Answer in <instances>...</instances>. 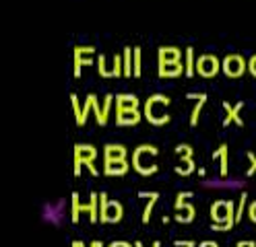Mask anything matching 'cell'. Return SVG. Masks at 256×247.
<instances>
[{
	"instance_id": "1",
	"label": "cell",
	"mask_w": 256,
	"mask_h": 247,
	"mask_svg": "<svg viewBox=\"0 0 256 247\" xmlns=\"http://www.w3.org/2000/svg\"><path fill=\"white\" fill-rule=\"evenodd\" d=\"M172 103V99L166 93H153L145 99L142 103V118H145L151 126H164L170 124L172 115L168 113V107Z\"/></svg>"
},
{
	"instance_id": "2",
	"label": "cell",
	"mask_w": 256,
	"mask_h": 247,
	"mask_svg": "<svg viewBox=\"0 0 256 247\" xmlns=\"http://www.w3.org/2000/svg\"><path fill=\"white\" fill-rule=\"evenodd\" d=\"M157 155H159V148L155 144H138L132 151V169L142 177L157 173L159 171V165L155 161Z\"/></svg>"
},
{
	"instance_id": "3",
	"label": "cell",
	"mask_w": 256,
	"mask_h": 247,
	"mask_svg": "<svg viewBox=\"0 0 256 247\" xmlns=\"http://www.w3.org/2000/svg\"><path fill=\"white\" fill-rule=\"evenodd\" d=\"M211 231H232L236 225V202L215 200L211 204Z\"/></svg>"
},
{
	"instance_id": "4",
	"label": "cell",
	"mask_w": 256,
	"mask_h": 247,
	"mask_svg": "<svg viewBox=\"0 0 256 247\" xmlns=\"http://www.w3.org/2000/svg\"><path fill=\"white\" fill-rule=\"evenodd\" d=\"M124 217V206L118 200H110L108 194H100V223H120Z\"/></svg>"
},
{
	"instance_id": "5",
	"label": "cell",
	"mask_w": 256,
	"mask_h": 247,
	"mask_svg": "<svg viewBox=\"0 0 256 247\" xmlns=\"http://www.w3.org/2000/svg\"><path fill=\"white\" fill-rule=\"evenodd\" d=\"M221 70V60L215 54H198L196 58V74L202 78H213Z\"/></svg>"
},
{
	"instance_id": "6",
	"label": "cell",
	"mask_w": 256,
	"mask_h": 247,
	"mask_svg": "<svg viewBox=\"0 0 256 247\" xmlns=\"http://www.w3.org/2000/svg\"><path fill=\"white\" fill-rule=\"evenodd\" d=\"M246 68H248V62L244 60V56H240V54H228L221 60V70L226 72L230 78L242 76L246 72Z\"/></svg>"
},
{
	"instance_id": "7",
	"label": "cell",
	"mask_w": 256,
	"mask_h": 247,
	"mask_svg": "<svg viewBox=\"0 0 256 247\" xmlns=\"http://www.w3.org/2000/svg\"><path fill=\"white\" fill-rule=\"evenodd\" d=\"M89 111H93V113H95V120H98V124H100V126H104V107L100 105V99H98V95H95V93H89V95L85 97V103H83V120H81V126H85Z\"/></svg>"
},
{
	"instance_id": "8",
	"label": "cell",
	"mask_w": 256,
	"mask_h": 247,
	"mask_svg": "<svg viewBox=\"0 0 256 247\" xmlns=\"http://www.w3.org/2000/svg\"><path fill=\"white\" fill-rule=\"evenodd\" d=\"M128 148L120 142H110L104 146V163H116V161H126Z\"/></svg>"
},
{
	"instance_id": "9",
	"label": "cell",
	"mask_w": 256,
	"mask_h": 247,
	"mask_svg": "<svg viewBox=\"0 0 256 247\" xmlns=\"http://www.w3.org/2000/svg\"><path fill=\"white\" fill-rule=\"evenodd\" d=\"M100 157V151L95 148L93 144H85V142H78L74 144V163H89V161H95Z\"/></svg>"
},
{
	"instance_id": "10",
	"label": "cell",
	"mask_w": 256,
	"mask_h": 247,
	"mask_svg": "<svg viewBox=\"0 0 256 247\" xmlns=\"http://www.w3.org/2000/svg\"><path fill=\"white\" fill-rule=\"evenodd\" d=\"M182 60V49L176 45H162L157 47V64H170V62H180Z\"/></svg>"
},
{
	"instance_id": "11",
	"label": "cell",
	"mask_w": 256,
	"mask_h": 247,
	"mask_svg": "<svg viewBox=\"0 0 256 247\" xmlns=\"http://www.w3.org/2000/svg\"><path fill=\"white\" fill-rule=\"evenodd\" d=\"M142 120L140 109H116V124L118 126H136Z\"/></svg>"
},
{
	"instance_id": "12",
	"label": "cell",
	"mask_w": 256,
	"mask_h": 247,
	"mask_svg": "<svg viewBox=\"0 0 256 247\" xmlns=\"http://www.w3.org/2000/svg\"><path fill=\"white\" fill-rule=\"evenodd\" d=\"M157 74L162 78H176L180 74H186L184 62H170V64H157Z\"/></svg>"
},
{
	"instance_id": "13",
	"label": "cell",
	"mask_w": 256,
	"mask_h": 247,
	"mask_svg": "<svg viewBox=\"0 0 256 247\" xmlns=\"http://www.w3.org/2000/svg\"><path fill=\"white\" fill-rule=\"evenodd\" d=\"M211 157H213V161L217 159V161L221 163V165H219V173H221L223 177H226V175H228V171H230V159H228V157H230V146H228L226 142L219 144V146L215 148V151H213V155H211Z\"/></svg>"
},
{
	"instance_id": "14",
	"label": "cell",
	"mask_w": 256,
	"mask_h": 247,
	"mask_svg": "<svg viewBox=\"0 0 256 247\" xmlns=\"http://www.w3.org/2000/svg\"><path fill=\"white\" fill-rule=\"evenodd\" d=\"M223 107H226V111H228L226 120H223V126H230L232 122H236L238 126H244V120L240 118V109L244 107V101H238L236 105H232L230 101H223Z\"/></svg>"
},
{
	"instance_id": "15",
	"label": "cell",
	"mask_w": 256,
	"mask_h": 247,
	"mask_svg": "<svg viewBox=\"0 0 256 247\" xmlns=\"http://www.w3.org/2000/svg\"><path fill=\"white\" fill-rule=\"evenodd\" d=\"M98 204H100V194L91 192L89 194V202H83V206H81V210L89 214V219H91L93 225L100 221V208H98Z\"/></svg>"
},
{
	"instance_id": "16",
	"label": "cell",
	"mask_w": 256,
	"mask_h": 247,
	"mask_svg": "<svg viewBox=\"0 0 256 247\" xmlns=\"http://www.w3.org/2000/svg\"><path fill=\"white\" fill-rule=\"evenodd\" d=\"M140 99L134 93H118L116 95V109H138Z\"/></svg>"
},
{
	"instance_id": "17",
	"label": "cell",
	"mask_w": 256,
	"mask_h": 247,
	"mask_svg": "<svg viewBox=\"0 0 256 247\" xmlns=\"http://www.w3.org/2000/svg\"><path fill=\"white\" fill-rule=\"evenodd\" d=\"M130 165L128 161H116V163H104V173L110 177H120L130 171Z\"/></svg>"
},
{
	"instance_id": "18",
	"label": "cell",
	"mask_w": 256,
	"mask_h": 247,
	"mask_svg": "<svg viewBox=\"0 0 256 247\" xmlns=\"http://www.w3.org/2000/svg\"><path fill=\"white\" fill-rule=\"evenodd\" d=\"M194 217H196V208H194V204H190V202H184L180 208H178V214H176V221L178 223H192L194 221Z\"/></svg>"
},
{
	"instance_id": "19",
	"label": "cell",
	"mask_w": 256,
	"mask_h": 247,
	"mask_svg": "<svg viewBox=\"0 0 256 247\" xmlns=\"http://www.w3.org/2000/svg\"><path fill=\"white\" fill-rule=\"evenodd\" d=\"M184 66H186V76L196 74V52H194L192 45H188L184 49Z\"/></svg>"
},
{
	"instance_id": "20",
	"label": "cell",
	"mask_w": 256,
	"mask_h": 247,
	"mask_svg": "<svg viewBox=\"0 0 256 247\" xmlns=\"http://www.w3.org/2000/svg\"><path fill=\"white\" fill-rule=\"evenodd\" d=\"M95 64H98L100 76H104V78H114V76H116V72H114V62H112V66H108L106 54H98V58H95Z\"/></svg>"
},
{
	"instance_id": "21",
	"label": "cell",
	"mask_w": 256,
	"mask_h": 247,
	"mask_svg": "<svg viewBox=\"0 0 256 247\" xmlns=\"http://www.w3.org/2000/svg\"><path fill=\"white\" fill-rule=\"evenodd\" d=\"M132 47L130 45H126L122 49V64H124V76H134V62H132Z\"/></svg>"
},
{
	"instance_id": "22",
	"label": "cell",
	"mask_w": 256,
	"mask_h": 247,
	"mask_svg": "<svg viewBox=\"0 0 256 247\" xmlns=\"http://www.w3.org/2000/svg\"><path fill=\"white\" fill-rule=\"evenodd\" d=\"M194 169H196V165H194V161H192V157H180V163L174 167V171L178 173V175H190V173H194Z\"/></svg>"
},
{
	"instance_id": "23",
	"label": "cell",
	"mask_w": 256,
	"mask_h": 247,
	"mask_svg": "<svg viewBox=\"0 0 256 247\" xmlns=\"http://www.w3.org/2000/svg\"><path fill=\"white\" fill-rule=\"evenodd\" d=\"M70 204H72V208H70V221L72 223H78V217H81V206H83V202H81V196H78L76 192H72V196H70Z\"/></svg>"
},
{
	"instance_id": "24",
	"label": "cell",
	"mask_w": 256,
	"mask_h": 247,
	"mask_svg": "<svg viewBox=\"0 0 256 247\" xmlns=\"http://www.w3.org/2000/svg\"><path fill=\"white\" fill-rule=\"evenodd\" d=\"M206 103V93H200V99L194 103V107H192V113H190V126H196L198 124V118H200V111Z\"/></svg>"
},
{
	"instance_id": "25",
	"label": "cell",
	"mask_w": 256,
	"mask_h": 247,
	"mask_svg": "<svg viewBox=\"0 0 256 247\" xmlns=\"http://www.w3.org/2000/svg\"><path fill=\"white\" fill-rule=\"evenodd\" d=\"M157 198H159V192H153V196L149 198V202H147V206H145V210H142V223H149L151 221V212H153V208H155V204H157Z\"/></svg>"
},
{
	"instance_id": "26",
	"label": "cell",
	"mask_w": 256,
	"mask_h": 247,
	"mask_svg": "<svg viewBox=\"0 0 256 247\" xmlns=\"http://www.w3.org/2000/svg\"><path fill=\"white\" fill-rule=\"evenodd\" d=\"M132 52H134V56H132V62H134V76L138 78V76L142 74V49H140V45H134Z\"/></svg>"
},
{
	"instance_id": "27",
	"label": "cell",
	"mask_w": 256,
	"mask_h": 247,
	"mask_svg": "<svg viewBox=\"0 0 256 247\" xmlns=\"http://www.w3.org/2000/svg\"><path fill=\"white\" fill-rule=\"evenodd\" d=\"M246 202H248V192H242V194H240L238 206H236V223H240V221H242L244 212H246Z\"/></svg>"
},
{
	"instance_id": "28",
	"label": "cell",
	"mask_w": 256,
	"mask_h": 247,
	"mask_svg": "<svg viewBox=\"0 0 256 247\" xmlns=\"http://www.w3.org/2000/svg\"><path fill=\"white\" fill-rule=\"evenodd\" d=\"M114 95L112 93H106V97H104V101H102V107H104V126L108 124V118H110V109H112V103H114Z\"/></svg>"
},
{
	"instance_id": "29",
	"label": "cell",
	"mask_w": 256,
	"mask_h": 247,
	"mask_svg": "<svg viewBox=\"0 0 256 247\" xmlns=\"http://www.w3.org/2000/svg\"><path fill=\"white\" fill-rule=\"evenodd\" d=\"M70 101H72V109H74V115H76V126H81V120H83V107H81V101L78 97L72 93L70 95Z\"/></svg>"
},
{
	"instance_id": "30",
	"label": "cell",
	"mask_w": 256,
	"mask_h": 247,
	"mask_svg": "<svg viewBox=\"0 0 256 247\" xmlns=\"http://www.w3.org/2000/svg\"><path fill=\"white\" fill-rule=\"evenodd\" d=\"M176 155H180V157H192L194 155V148H192L190 144H186V142H180V144H176Z\"/></svg>"
},
{
	"instance_id": "31",
	"label": "cell",
	"mask_w": 256,
	"mask_h": 247,
	"mask_svg": "<svg viewBox=\"0 0 256 247\" xmlns=\"http://www.w3.org/2000/svg\"><path fill=\"white\" fill-rule=\"evenodd\" d=\"M192 196H194V194H192V192H178V194H176V202H174V208L176 210H178L186 200H188V198H192Z\"/></svg>"
},
{
	"instance_id": "32",
	"label": "cell",
	"mask_w": 256,
	"mask_h": 247,
	"mask_svg": "<svg viewBox=\"0 0 256 247\" xmlns=\"http://www.w3.org/2000/svg\"><path fill=\"white\" fill-rule=\"evenodd\" d=\"M246 157H248V161H250V167H248L246 175H252V173H256V155H254L252 151H248Z\"/></svg>"
},
{
	"instance_id": "33",
	"label": "cell",
	"mask_w": 256,
	"mask_h": 247,
	"mask_svg": "<svg viewBox=\"0 0 256 247\" xmlns=\"http://www.w3.org/2000/svg\"><path fill=\"white\" fill-rule=\"evenodd\" d=\"M248 72H250L252 76H256V54H252V56L248 58Z\"/></svg>"
},
{
	"instance_id": "34",
	"label": "cell",
	"mask_w": 256,
	"mask_h": 247,
	"mask_svg": "<svg viewBox=\"0 0 256 247\" xmlns=\"http://www.w3.org/2000/svg\"><path fill=\"white\" fill-rule=\"evenodd\" d=\"M248 219L252 221V223H256V200L250 204V208H248Z\"/></svg>"
},
{
	"instance_id": "35",
	"label": "cell",
	"mask_w": 256,
	"mask_h": 247,
	"mask_svg": "<svg viewBox=\"0 0 256 247\" xmlns=\"http://www.w3.org/2000/svg\"><path fill=\"white\" fill-rule=\"evenodd\" d=\"M85 167H87V169L91 171V175H95V177L100 175V169L95 167V161H89V163H85Z\"/></svg>"
},
{
	"instance_id": "36",
	"label": "cell",
	"mask_w": 256,
	"mask_h": 247,
	"mask_svg": "<svg viewBox=\"0 0 256 247\" xmlns=\"http://www.w3.org/2000/svg\"><path fill=\"white\" fill-rule=\"evenodd\" d=\"M108 247H134V245L128 243V241H112Z\"/></svg>"
},
{
	"instance_id": "37",
	"label": "cell",
	"mask_w": 256,
	"mask_h": 247,
	"mask_svg": "<svg viewBox=\"0 0 256 247\" xmlns=\"http://www.w3.org/2000/svg\"><path fill=\"white\" fill-rule=\"evenodd\" d=\"M198 247H219V243L217 241H200Z\"/></svg>"
},
{
	"instance_id": "38",
	"label": "cell",
	"mask_w": 256,
	"mask_h": 247,
	"mask_svg": "<svg viewBox=\"0 0 256 247\" xmlns=\"http://www.w3.org/2000/svg\"><path fill=\"white\" fill-rule=\"evenodd\" d=\"M236 247H248V241H240Z\"/></svg>"
},
{
	"instance_id": "39",
	"label": "cell",
	"mask_w": 256,
	"mask_h": 247,
	"mask_svg": "<svg viewBox=\"0 0 256 247\" xmlns=\"http://www.w3.org/2000/svg\"><path fill=\"white\" fill-rule=\"evenodd\" d=\"M95 247H106V245H104L102 241H98V239H95Z\"/></svg>"
},
{
	"instance_id": "40",
	"label": "cell",
	"mask_w": 256,
	"mask_h": 247,
	"mask_svg": "<svg viewBox=\"0 0 256 247\" xmlns=\"http://www.w3.org/2000/svg\"><path fill=\"white\" fill-rule=\"evenodd\" d=\"M72 247H81V241H72Z\"/></svg>"
},
{
	"instance_id": "41",
	"label": "cell",
	"mask_w": 256,
	"mask_h": 247,
	"mask_svg": "<svg viewBox=\"0 0 256 247\" xmlns=\"http://www.w3.org/2000/svg\"><path fill=\"white\" fill-rule=\"evenodd\" d=\"M134 247H145V245H142L140 241H134Z\"/></svg>"
},
{
	"instance_id": "42",
	"label": "cell",
	"mask_w": 256,
	"mask_h": 247,
	"mask_svg": "<svg viewBox=\"0 0 256 247\" xmlns=\"http://www.w3.org/2000/svg\"><path fill=\"white\" fill-rule=\"evenodd\" d=\"M151 247H162V243H159V241H155V243H153Z\"/></svg>"
},
{
	"instance_id": "43",
	"label": "cell",
	"mask_w": 256,
	"mask_h": 247,
	"mask_svg": "<svg viewBox=\"0 0 256 247\" xmlns=\"http://www.w3.org/2000/svg\"><path fill=\"white\" fill-rule=\"evenodd\" d=\"M248 247H256V243L254 241H248Z\"/></svg>"
},
{
	"instance_id": "44",
	"label": "cell",
	"mask_w": 256,
	"mask_h": 247,
	"mask_svg": "<svg viewBox=\"0 0 256 247\" xmlns=\"http://www.w3.org/2000/svg\"><path fill=\"white\" fill-rule=\"evenodd\" d=\"M194 245H196L194 241H188V247H194Z\"/></svg>"
}]
</instances>
